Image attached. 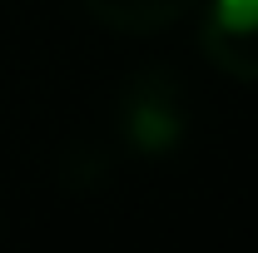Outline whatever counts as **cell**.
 <instances>
[{"label":"cell","mask_w":258,"mask_h":253,"mask_svg":"<svg viewBox=\"0 0 258 253\" xmlns=\"http://www.w3.org/2000/svg\"><path fill=\"white\" fill-rule=\"evenodd\" d=\"M184 124H189V99L184 85L169 75V70H139L119 95V129L139 154L159 159L174 154L184 144Z\"/></svg>","instance_id":"6da1fadb"},{"label":"cell","mask_w":258,"mask_h":253,"mask_svg":"<svg viewBox=\"0 0 258 253\" xmlns=\"http://www.w3.org/2000/svg\"><path fill=\"white\" fill-rule=\"evenodd\" d=\"M199 45L228 80H258V0H204Z\"/></svg>","instance_id":"7a4b0ae2"},{"label":"cell","mask_w":258,"mask_h":253,"mask_svg":"<svg viewBox=\"0 0 258 253\" xmlns=\"http://www.w3.org/2000/svg\"><path fill=\"white\" fill-rule=\"evenodd\" d=\"M199 0H85V10L95 15L99 25L124 35H149L164 25H179Z\"/></svg>","instance_id":"3957f363"}]
</instances>
